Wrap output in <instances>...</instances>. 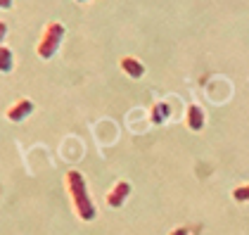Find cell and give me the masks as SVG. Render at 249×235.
Masks as SVG:
<instances>
[{
	"label": "cell",
	"instance_id": "11",
	"mask_svg": "<svg viewBox=\"0 0 249 235\" xmlns=\"http://www.w3.org/2000/svg\"><path fill=\"white\" fill-rule=\"evenodd\" d=\"M7 7H12V0H2V10H7Z\"/></svg>",
	"mask_w": 249,
	"mask_h": 235
},
{
	"label": "cell",
	"instance_id": "6",
	"mask_svg": "<svg viewBox=\"0 0 249 235\" xmlns=\"http://www.w3.org/2000/svg\"><path fill=\"white\" fill-rule=\"evenodd\" d=\"M204 109L199 107V105H188V109H185V124H188V128L190 131H202L204 128Z\"/></svg>",
	"mask_w": 249,
	"mask_h": 235
},
{
	"label": "cell",
	"instance_id": "4",
	"mask_svg": "<svg viewBox=\"0 0 249 235\" xmlns=\"http://www.w3.org/2000/svg\"><path fill=\"white\" fill-rule=\"evenodd\" d=\"M128 195H131V183H128V181H119L114 188L107 193V204L114 207V209H119V207L126 202Z\"/></svg>",
	"mask_w": 249,
	"mask_h": 235
},
{
	"label": "cell",
	"instance_id": "2",
	"mask_svg": "<svg viewBox=\"0 0 249 235\" xmlns=\"http://www.w3.org/2000/svg\"><path fill=\"white\" fill-rule=\"evenodd\" d=\"M64 34H67V29H64L62 21H50V24H45L43 36H40V40H38V48H36L38 57L40 59H53L55 57L57 50H59V45H62Z\"/></svg>",
	"mask_w": 249,
	"mask_h": 235
},
{
	"label": "cell",
	"instance_id": "7",
	"mask_svg": "<svg viewBox=\"0 0 249 235\" xmlns=\"http://www.w3.org/2000/svg\"><path fill=\"white\" fill-rule=\"evenodd\" d=\"M169 117H171V105L169 102H154L152 109H150V121L154 126H161Z\"/></svg>",
	"mask_w": 249,
	"mask_h": 235
},
{
	"label": "cell",
	"instance_id": "1",
	"mask_svg": "<svg viewBox=\"0 0 249 235\" xmlns=\"http://www.w3.org/2000/svg\"><path fill=\"white\" fill-rule=\"evenodd\" d=\"M64 183H67V190H69V197H71V204L76 209V214L81 221H93L97 216L95 204L90 199V193H88V183L81 171L71 169L64 174Z\"/></svg>",
	"mask_w": 249,
	"mask_h": 235
},
{
	"label": "cell",
	"instance_id": "8",
	"mask_svg": "<svg viewBox=\"0 0 249 235\" xmlns=\"http://www.w3.org/2000/svg\"><path fill=\"white\" fill-rule=\"evenodd\" d=\"M0 69H2V74H10L12 69H15V55H12V50L7 48V45H2L0 48Z\"/></svg>",
	"mask_w": 249,
	"mask_h": 235
},
{
	"label": "cell",
	"instance_id": "12",
	"mask_svg": "<svg viewBox=\"0 0 249 235\" xmlns=\"http://www.w3.org/2000/svg\"><path fill=\"white\" fill-rule=\"evenodd\" d=\"M76 2H90V0H76Z\"/></svg>",
	"mask_w": 249,
	"mask_h": 235
},
{
	"label": "cell",
	"instance_id": "3",
	"mask_svg": "<svg viewBox=\"0 0 249 235\" xmlns=\"http://www.w3.org/2000/svg\"><path fill=\"white\" fill-rule=\"evenodd\" d=\"M34 109H36V105H34V100L29 98H19L12 107H7L5 109V117L7 121H15V124H21V121H26V119L34 114Z\"/></svg>",
	"mask_w": 249,
	"mask_h": 235
},
{
	"label": "cell",
	"instance_id": "5",
	"mask_svg": "<svg viewBox=\"0 0 249 235\" xmlns=\"http://www.w3.org/2000/svg\"><path fill=\"white\" fill-rule=\"evenodd\" d=\"M119 67H121V72H124L128 78H142L145 76V64H142L138 57L126 55V57L119 59Z\"/></svg>",
	"mask_w": 249,
	"mask_h": 235
},
{
	"label": "cell",
	"instance_id": "10",
	"mask_svg": "<svg viewBox=\"0 0 249 235\" xmlns=\"http://www.w3.org/2000/svg\"><path fill=\"white\" fill-rule=\"evenodd\" d=\"M171 235H188V231L185 228H176V231H171Z\"/></svg>",
	"mask_w": 249,
	"mask_h": 235
},
{
	"label": "cell",
	"instance_id": "9",
	"mask_svg": "<svg viewBox=\"0 0 249 235\" xmlns=\"http://www.w3.org/2000/svg\"><path fill=\"white\" fill-rule=\"evenodd\" d=\"M232 199H235V202H249V183L235 188V190H232Z\"/></svg>",
	"mask_w": 249,
	"mask_h": 235
}]
</instances>
